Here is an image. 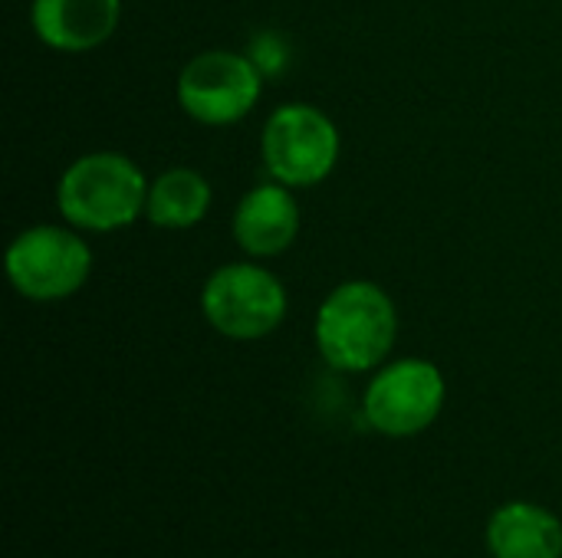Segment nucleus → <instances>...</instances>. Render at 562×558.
<instances>
[{
  "instance_id": "obj_1",
  "label": "nucleus",
  "mask_w": 562,
  "mask_h": 558,
  "mask_svg": "<svg viewBox=\"0 0 562 558\" xmlns=\"http://www.w3.org/2000/svg\"><path fill=\"white\" fill-rule=\"evenodd\" d=\"M313 335L323 362L336 372H372L398 339V312L379 283L349 280L319 303Z\"/></svg>"
},
{
  "instance_id": "obj_2",
  "label": "nucleus",
  "mask_w": 562,
  "mask_h": 558,
  "mask_svg": "<svg viewBox=\"0 0 562 558\" xmlns=\"http://www.w3.org/2000/svg\"><path fill=\"white\" fill-rule=\"evenodd\" d=\"M148 178L122 151H89L66 164L56 184L63 220L82 234H115L145 217Z\"/></svg>"
},
{
  "instance_id": "obj_3",
  "label": "nucleus",
  "mask_w": 562,
  "mask_h": 558,
  "mask_svg": "<svg viewBox=\"0 0 562 558\" xmlns=\"http://www.w3.org/2000/svg\"><path fill=\"white\" fill-rule=\"evenodd\" d=\"M290 296L277 273L254 260L217 266L201 286L204 322L234 342H257L277 332L286 319Z\"/></svg>"
},
{
  "instance_id": "obj_4",
  "label": "nucleus",
  "mask_w": 562,
  "mask_h": 558,
  "mask_svg": "<svg viewBox=\"0 0 562 558\" xmlns=\"http://www.w3.org/2000/svg\"><path fill=\"white\" fill-rule=\"evenodd\" d=\"M3 270L10 286L23 299L63 303L86 286L92 273V250L69 224H36L10 240L3 253Z\"/></svg>"
},
{
  "instance_id": "obj_5",
  "label": "nucleus",
  "mask_w": 562,
  "mask_h": 558,
  "mask_svg": "<svg viewBox=\"0 0 562 558\" xmlns=\"http://www.w3.org/2000/svg\"><path fill=\"white\" fill-rule=\"evenodd\" d=\"M339 128L336 122L310 105L286 102L270 112L260 135V155L273 181L286 187H316L323 184L339 161Z\"/></svg>"
},
{
  "instance_id": "obj_6",
  "label": "nucleus",
  "mask_w": 562,
  "mask_h": 558,
  "mask_svg": "<svg viewBox=\"0 0 562 558\" xmlns=\"http://www.w3.org/2000/svg\"><path fill=\"white\" fill-rule=\"evenodd\" d=\"M263 79L267 76L247 53L204 49L181 66L175 95L188 118L207 128H224L257 109Z\"/></svg>"
},
{
  "instance_id": "obj_7",
  "label": "nucleus",
  "mask_w": 562,
  "mask_h": 558,
  "mask_svg": "<svg viewBox=\"0 0 562 558\" xmlns=\"http://www.w3.org/2000/svg\"><path fill=\"white\" fill-rule=\"evenodd\" d=\"M445 375L435 362L398 358L375 372L366 388V421L385 437H415L428 431L445 408Z\"/></svg>"
},
{
  "instance_id": "obj_8",
  "label": "nucleus",
  "mask_w": 562,
  "mask_h": 558,
  "mask_svg": "<svg viewBox=\"0 0 562 558\" xmlns=\"http://www.w3.org/2000/svg\"><path fill=\"white\" fill-rule=\"evenodd\" d=\"M231 230L237 247L254 260H270L286 253L300 234V204L293 197V187L273 178L250 187L234 207Z\"/></svg>"
},
{
  "instance_id": "obj_9",
  "label": "nucleus",
  "mask_w": 562,
  "mask_h": 558,
  "mask_svg": "<svg viewBox=\"0 0 562 558\" xmlns=\"http://www.w3.org/2000/svg\"><path fill=\"white\" fill-rule=\"evenodd\" d=\"M122 20V0H33L30 23L43 46L56 53L99 49Z\"/></svg>"
},
{
  "instance_id": "obj_10",
  "label": "nucleus",
  "mask_w": 562,
  "mask_h": 558,
  "mask_svg": "<svg viewBox=\"0 0 562 558\" xmlns=\"http://www.w3.org/2000/svg\"><path fill=\"white\" fill-rule=\"evenodd\" d=\"M487 549L494 558H562V523L533 503L501 506L487 523Z\"/></svg>"
},
{
  "instance_id": "obj_11",
  "label": "nucleus",
  "mask_w": 562,
  "mask_h": 558,
  "mask_svg": "<svg viewBox=\"0 0 562 558\" xmlns=\"http://www.w3.org/2000/svg\"><path fill=\"white\" fill-rule=\"evenodd\" d=\"M211 184L194 168H168L148 181L145 220L161 230H191L211 210Z\"/></svg>"
},
{
  "instance_id": "obj_12",
  "label": "nucleus",
  "mask_w": 562,
  "mask_h": 558,
  "mask_svg": "<svg viewBox=\"0 0 562 558\" xmlns=\"http://www.w3.org/2000/svg\"><path fill=\"white\" fill-rule=\"evenodd\" d=\"M247 56L260 66L263 76H277L283 69V62H286V53H283V46H280L277 36H257L254 39V49Z\"/></svg>"
}]
</instances>
